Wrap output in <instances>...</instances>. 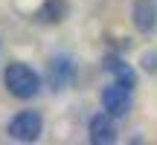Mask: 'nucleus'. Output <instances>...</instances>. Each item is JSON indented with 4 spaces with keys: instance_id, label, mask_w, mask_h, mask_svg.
Here are the masks:
<instances>
[{
    "instance_id": "f03ea898",
    "label": "nucleus",
    "mask_w": 157,
    "mask_h": 145,
    "mask_svg": "<svg viewBox=\"0 0 157 145\" xmlns=\"http://www.w3.org/2000/svg\"><path fill=\"white\" fill-rule=\"evenodd\" d=\"M44 131V119L38 110H21L12 116V122L6 125V134L15 142H35Z\"/></svg>"
},
{
    "instance_id": "0eeeda50",
    "label": "nucleus",
    "mask_w": 157,
    "mask_h": 145,
    "mask_svg": "<svg viewBox=\"0 0 157 145\" xmlns=\"http://www.w3.org/2000/svg\"><path fill=\"white\" fill-rule=\"evenodd\" d=\"M67 12H70L67 0H44L38 9V20L41 23H61L67 17Z\"/></svg>"
},
{
    "instance_id": "20e7f679",
    "label": "nucleus",
    "mask_w": 157,
    "mask_h": 145,
    "mask_svg": "<svg viewBox=\"0 0 157 145\" xmlns=\"http://www.w3.org/2000/svg\"><path fill=\"white\" fill-rule=\"evenodd\" d=\"M102 107H105V113H111L113 119L125 116V113L131 110V87H125V84H119V81H111L102 90Z\"/></svg>"
},
{
    "instance_id": "6e6552de",
    "label": "nucleus",
    "mask_w": 157,
    "mask_h": 145,
    "mask_svg": "<svg viewBox=\"0 0 157 145\" xmlns=\"http://www.w3.org/2000/svg\"><path fill=\"white\" fill-rule=\"evenodd\" d=\"M134 26L140 29V32H151V29H154L151 0H137V3H134Z\"/></svg>"
},
{
    "instance_id": "423d86ee",
    "label": "nucleus",
    "mask_w": 157,
    "mask_h": 145,
    "mask_svg": "<svg viewBox=\"0 0 157 145\" xmlns=\"http://www.w3.org/2000/svg\"><path fill=\"white\" fill-rule=\"evenodd\" d=\"M105 70L113 76V81H119V84H125V87H131V90H134V84H137V72L131 70L128 64L122 61V58L108 55V58H105Z\"/></svg>"
},
{
    "instance_id": "39448f33",
    "label": "nucleus",
    "mask_w": 157,
    "mask_h": 145,
    "mask_svg": "<svg viewBox=\"0 0 157 145\" xmlns=\"http://www.w3.org/2000/svg\"><path fill=\"white\" fill-rule=\"evenodd\" d=\"M87 139L93 145H111L117 142V125L111 113H96L87 122Z\"/></svg>"
},
{
    "instance_id": "7ed1b4c3",
    "label": "nucleus",
    "mask_w": 157,
    "mask_h": 145,
    "mask_svg": "<svg viewBox=\"0 0 157 145\" xmlns=\"http://www.w3.org/2000/svg\"><path fill=\"white\" fill-rule=\"evenodd\" d=\"M73 81H76V64H73V58H67V55L50 58V64H47V84H50L56 93H61V90H67Z\"/></svg>"
},
{
    "instance_id": "f257e3e1",
    "label": "nucleus",
    "mask_w": 157,
    "mask_h": 145,
    "mask_svg": "<svg viewBox=\"0 0 157 145\" xmlns=\"http://www.w3.org/2000/svg\"><path fill=\"white\" fill-rule=\"evenodd\" d=\"M3 84H6V90H9V96H15V99H21V102H29V99H35V96L41 93V76L23 61H12L9 67H6Z\"/></svg>"
}]
</instances>
